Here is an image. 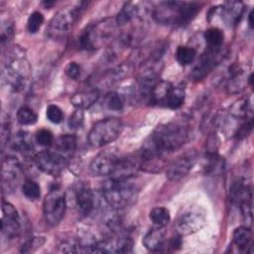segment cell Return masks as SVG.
I'll use <instances>...</instances> for the list:
<instances>
[{"label": "cell", "instance_id": "38", "mask_svg": "<svg viewBox=\"0 0 254 254\" xmlns=\"http://www.w3.org/2000/svg\"><path fill=\"white\" fill-rule=\"evenodd\" d=\"M46 115H47V118L52 123H55V124L61 123L63 121V119H64V112H63V110L58 105H55V104H51V105L48 106Z\"/></svg>", "mask_w": 254, "mask_h": 254}, {"label": "cell", "instance_id": "36", "mask_svg": "<svg viewBox=\"0 0 254 254\" xmlns=\"http://www.w3.org/2000/svg\"><path fill=\"white\" fill-rule=\"evenodd\" d=\"M43 23H44V16H43V14L38 12V11L33 12L29 16L28 22H27V29H28L29 33L36 34L40 30V28L43 25Z\"/></svg>", "mask_w": 254, "mask_h": 254}, {"label": "cell", "instance_id": "19", "mask_svg": "<svg viewBox=\"0 0 254 254\" xmlns=\"http://www.w3.org/2000/svg\"><path fill=\"white\" fill-rule=\"evenodd\" d=\"M140 20H143L141 16V7L135 2L125 3L115 18L118 28H125Z\"/></svg>", "mask_w": 254, "mask_h": 254}, {"label": "cell", "instance_id": "41", "mask_svg": "<svg viewBox=\"0 0 254 254\" xmlns=\"http://www.w3.org/2000/svg\"><path fill=\"white\" fill-rule=\"evenodd\" d=\"M65 74L71 78V79H77L80 75V72H81V68H80V65L75 63V62H70L66 66H65Z\"/></svg>", "mask_w": 254, "mask_h": 254}, {"label": "cell", "instance_id": "20", "mask_svg": "<svg viewBox=\"0 0 254 254\" xmlns=\"http://www.w3.org/2000/svg\"><path fill=\"white\" fill-rule=\"evenodd\" d=\"M173 87L174 85L172 82L159 80L151 90L147 102L152 105L166 106Z\"/></svg>", "mask_w": 254, "mask_h": 254}, {"label": "cell", "instance_id": "39", "mask_svg": "<svg viewBox=\"0 0 254 254\" xmlns=\"http://www.w3.org/2000/svg\"><path fill=\"white\" fill-rule=\"evenodd\" d=\"M84 122V113L82 109L76 108V110L69 116L67 125L70 129H79Z\"/></svg>", "mask_w": 254, "mask_h": 254}, {"label": "cell", "instance_id": "21", "mask_svg": "<svg viewBox=\"0 0 254 254\" xmlns=\"http://www.w3.org/2000/svg\"><path fill=\"white\" fill-rule=\"evenodd\" d=\"M99 95L100 92L97 88L90 87L75 92L71 96L70 102L74 107L83 110L92 106L98 100Z\"/></svg>", "mask_w": 254, "mask_h": 254}, {"label": "cell", "instance_id": "4", "mask_svg": "<svg viewBox=\"0 0 254 254\" xmlns=\"http://www.w3.org/2000/svg\"><path fill=\"white\" fill-rule=\"evenodd\" d=\"M118 26L115 19H104L86 27L78 38V47L86 51H94L106 43L114 36Z\"/></svg>", "mask_w": 254, "mask_h": 254}, {"label": "cell", "instance_id": "42", "mask_svg": "<svg viewBox=\"0 0 254 254\" xmlns=\"http://www.w3.org/2000/svg\"><path fill=\"white\" fill-rule=\"evenodd\" d=\"M10 138V123L9 120L2 121L1 124V143L2 146H4Z\"/></svg>", "mask_w": 254, "mask_h": 254}, {"label": "cell", "instance_id": "26", "mask_svg": "<svg viewBox=\"0 0 254 254\" xmlns=\"http://www.w3.org/2000/svg\"><path fill=\"white\" fill-rule=\"evenodd\" d=\"M129 72L128 64H120L118 66L113 67L112 69L106 71L101 79V83L106 85H112L114 83L119 82L124 78Z\"/></svg>", "mask_w": 254, "mask_h": 254}, {"label": "cell", "instance_id": "15", "mask_svg": "<svg viewBox=\"0 0 254 254\" xmlns=\"http://www.w3.org/2000/svg\"><path fill=\"white\" fill-rule=\"evenodd\" d=\"M21 220L17 209L10 202L3 201L1 217L2 234L8 239H13L19 234Z\"/></svg>", "mask_w": 254, "mask_h": 254}, {"label": "cell", "instance_id": "5", "mask_svg": "<svg viewBox=\"0 0 254 254\" xmlns=\"http://www.w3.org/2000/svg\"><path fill=\"white\" fill-rule=\"evenodd\" d=\"M85 4V2H78L60 10L50 21L47 28V35L54 40L64 38L80 17Z\"/></svg>", "mask_w": 254, "mask_h": 254}, {"label": "cell", "instance_id": "10", "mask_svg": "<svg viewBox=\"0 0 254 254\" xmlns=\"http://www.w3.org/2000/svg\"><path fill=\"white\" fill-rule=\"evenodd\" d=\"M229 199L240 207L246 222L252 218V190L244 179L235 180L229 189Z\"/></svg>", "mask_w": 254, "mask_h": 254}, {"label": "cell", "instance_id": "34", "mask_svg": "<svg viewBox=\"0 0 254 254\" xmlns=\"http://www.w3.org/2000/svg\"><path fill=\"white\" fill-rule=\"evenodd\" d=\"M22 192L27 198L36 200L41 196V187L35 181L26 180L22 186Z\"/></svg>", "mask_w": 254, "mask_h": 254}, {"label": "cell", "instance_id": "8", "mask_svg": "<svg viewBox=\"0 0 254 254\" xmlns=\"http://www.w3.org/2000/svg\"><path fill=\"white\" fill-rule=\"evenodd\" d=\"M66 208V200L64 192L59 188L52 189L46 194L43 201V213L46 222L55 226L61 222L64 216Z\"/></svg>", "mask_w": 254, "mask_h": 254}, {"label": "cell", "instance_id": "9", "mask_svg": "<svg viewBox=\"0 0 254 254\" xmlns=\"http://www.w3.org/2000/svg\"><path fill=\"white\" fill-rule=\"evenodd\" d=\"M206 222V212L199 205L187 208L178 218L177 232L181 236H187L199 231Z\"/></svg>", "mask_w": 254, "mask_h": 254}, {"label": "cell", "instance_id": "6", "mask_svg": "<svg viewBox=\"0 0 254 254\" xmlns=\"http://www.w3.org/2000/svg\"><path fill=\"white\" fill-rule=\"evenodd\" d=\"M29 74L30 67L28 62L22 54L16 53L9 58V62L4 66L2 70V80L10 90L19 92L25 88Z\"/></svg>", "mask_w": 254, "mask_h": 254}, {"label": "cell", "instance_id": "30", "mask_svg": "<svg viewBox=\"0 0 254 254\" xmlns=\"http://www.w3.org/2000/svg\"><path fill=\"white\" fill-rule=\"evenodd\" d=\"M185 96H186V91L185 87L182 85H174L170 96L167 101L166 107H169L171 109H178L180 108L184 101H185Z\"/></svg>", "mask_w": 254, "mask_h": 254}, {"label": "cell", "instance_id": "35", "mask_svg": "<svg viewBox=\"0 0 254 254\" xmlns=\"http://www.w3.org/2000/svg\"><path fill=\"white\" fill-rule=\"evenodd\" d=\"M14 35V25L12 21H10L8 18H2L1 20V28H0V39H1V45L4 46L6 43H8Z\"/></svg>", "mask_w": 254, "mask_h": 254}, {"label": "cell", "instance_id": "14", "mask_svg": "<svg viewBox=\"0 0 254 254\" xmlns=\"http://www.w3.org/2000/svg\"><path fill=\"white\" fill-rule=\"evenodd\" d=\"M197 159V153L190 150L174 160L167 170V178L170 181H180L185 178L192 169Z\"/></svg>", "mask_w": 254, "mask_h": 254}, {"label": "cell", "instance_id": "33", "mask_svg": "<svg viewBox=\"0 0 254 254\" xmlns=\"http://www.w3.org/2000/svg\"><path fill=\"white\" fill-rule=\"evenodd\" d=\"M17 120L22 125H32L37 122L38 115L32 108L22 106L17 111Z\"/></svg>", "mask_w": 254, "mask_h": 254}, {"label": "cell", "instance_id": "28", "mask_svg": "<svg viewBox=\"0 0 254 254\" xmlns=\"http://www.w3.org/2000/svg\"><path fill=\"white\" fill-rule=\"evenodd\" d=\"M13 148L25 155L33 151V143L27 132H19L13 140Z\"/></svg>", "mask_w": 254, "mask_h": 254}, {"label": "cell", "instance_id": "13", "mask_svg": "<svg viewBox=\"0 0 254 254\" xmlns=\"http://www.w3.org/2000/svg\"><path fill=\"white\" fill-rule=\"evenodd\" d=\"M73 197L77 211L83 217L91 215L98 206L94 192L90 187L84 183H78L74 187Z\"/></svg>", "mask_w": 254, "mask_h": 254}, {"label": "cell", "instance_id": "31", "mask_svg": "<svg viewBox=\"0 0 254 254\" xmlns=\"http://www.w3.org/2000/svg\"><path fill=\"white\" fill-rule=\"evenodd\" d=\"M196 58V51L188 46H180L176 52V59L181 65H189Z\"/></svg>", "mask_w": 254, "mask_h": 254}, {"label": "cell", "instance_id": "17", "mask_svg": "<svg viewBox=\"0 0 254 254\" xmlns=\"http://www.w3.org/2000/svg\"><path fill=\"white\" fill-rule=\"evenodd\" d=\"M22 174V167L17 158L8 156L2 162V183L3 187L12 189L17 185Z\"/></svg>", "mask_w": 254, "mask_h": 254}, {"label": "cell", "instance_id": "37", "mask_svg": "<svg viewBox=\"0 0 254 254\" xmlns=\"http://www.w3.org/2000/svg\"><path fill=\"white\" fill-rule=\"evenodd\" d=\"M36 142L44 147H50L54 143V135L48 129H40L35 134Z\"/></svg>", "mask_w": 254, "mask_h": 254}, {"label": "cell", "instance_id": "3", "mask_svg": "<svg viewBox=\"0 0 254 254\" xmlns=\"http://www.w3.org/2000/svg\"><path fill=\"white\" fill-rule=\"evenodd\" d=\"M131 179L116 180L109 178L103 183L102 196L112 209H123L135 201L138 188Z\"/></svg>", "mask_w": 254, "mask_h": 254}, {"label": "cell", "instance_id": "12", "mask_svg": "<svg viewBox=\"0 0 254 254\" xmlns=\"http://www.w3.org/2000/svg\"><path fill=\"white\" fill-rule=\"evenodd\" d=\"M120 159L121 155L114 150L102 151L92 159L89 165L90 172L94 176L110 177L115 172Z\"/></svg>", "mask_w": 254, "mask_h": 254}, {"label": "cell", "instance_id": "16", "mask_svg": "<svg viewBox=\"0 0 254 254\" xmlns=\"http://www.w3.org/2000/svg\"><path fill=\"white\" fill-rule=\"evenodd\" d=\"M222 58V49L214 50L207 48L200 56L198 62L191 71V77L194 80H200L210 72Z\"/></svg>", "mask_w": 254, "mask_h": 254}, {"label": "cell", "instance_id": "2", "mask_svg": "<svg viewBox=\"0 0 254 254\" xmlns=\"http://www.w3.org/2000/svg\"><path fill=\"white\" fill-rule=\"evenodd\" d=\"M196 2L164 1L153 9V18L162 25L183 26L189 24L199 12Z\"/></svg>", "mask_w": 254, "mask_h": 254}, {"label": "cell", "instance_id": "23", "mask_svg": "<svg viewBox=\"0 0 254 254\" xmlns=\"http://www.w3.org/2000/svg\"><path fill=\"white\" fill-rule=\"evenodd\" d=\"M233 244L241 252L252 251V232L248 226H239L233 231Z\"/></svg>", "mask_w": 254, "mask_h": 254}, {"label": "cell", "instance_id": "43", "mask_svg": "<svg viewBox=\"0 0 254 254\" xmlns=\"http://www.w3.org/2000/svg\"><path fill=\"white\" fill-rule=\"evenodd\" d=\"M248 24H249V27L252 29L253 28V10H251V12L248 15Z\"/></svg>", "mask_w": 254, "mask_h": 254}, {"label": "cell", "instance_id": "24", "mask_svg": "<svg viewBox=\"0 0 254 254\" xmlns=\"http://www.w3.org/2000/svg\"><path fill=\"white\" fill-rule=\"evenodd\" d=\"M53 149L66 158H70L76 149V138L71 134L61 135L56 141L53 143Z\"/></svg>", "mask_w": 254, "mask_h": 254}, {"label": "cell", "instance_id": "7", "mask_svg": "<svg viewBox=\"0 0 254 254\" xmlns=\"http://www.w3.org/2000/svg\"><path fill=\"white\" fill-rule=\"evenodd\" d=\"M123 129V124L119 118L108 117L97 121L90 129L87 140L89 145L95 148L103 147L116 140Z\"/></svg>", "mask_w": 254, "mask_h": 254}, {"label": "cell", "instance_id": "32", "mask_svg": "<svg viewBox=\"0 0 254 254\" xmlns=\"http://www.w3.org/2000/svg\"><path fill=\"white\" fill-rule=\"evenodd\" d=\"M124 103L125 100L123 95L116 91L108 92L104 98V104L110 110L119 111L124 107Z\"/></svg>", "mask_w": 254, "mask_h": 254}, {"label": "cell", "instance_id": "44", "mask_svg": "<svg viewBox=\"0 0 254 254\" xmlns=\"http://www.w3.org/2000/svg\"><path fill=\"white\" fill-rule=\"evenodd\" d=\"M55 4L54 1H44L43 2V5L46 7V8H50L51 6H53Z\"/></svg>", "mask_w": 254, "mask_h": 254}, {"label": "cell", "instance_id": "11", "mask_svg": "<svg viewBox=\"0 0 254 254\" xmlns=\"http://www.w3.org/2000/svg\"><path fill=\"white\" fill-rule=\"evenodd\" d=\"M68 160V158L57 152L53 148L39 152L34 157V161L38 169L51 176L61 174L67 166Z\"/></svg>", "mask_w": 254, "mask_h": 254}, {"label": "cell", "instance_id": "1", "mask_svg": "<svg viewBox=\"0 0 254 254\" xmlns=\"http://www.w3.org/2000/svg\"><path fill=\"white\" fill-rule=\"evenodd\" d=\"M189 127L183 121L158 126L145 140L138 153L140 168L151 172L166 156L181 149L189 139Z\"/></svg>", "mask_w": 254, "mask_h": 254}, {"label": "cell", "instance_id": "29", "mask_svg": "<svg viewBox=\"0 0 254 254\" xmlns=\"http://www.w3.org/2000/svg\"><path fill=\"white\" fill-rule=\"evenodd\" d=\"M149 217L151 219V221L156 225V226H166L171 219V215H170V211L163 206H156L154 207L150 213H149Z\"/></svg>", "mask_w": 254, "mask_h": 254}, {"label": "cell", "instance_id": "40", "mask_svg": "<svg viewBox=\"0 0 254 254\" xmlns=\"http://www.w3.org/2000/svg\"><path fill=\"white\" fill-rule=\"evenodd\" d=\"M45 243L44 237H33L30 240L26 241L21 249V252H31L34 251L36 248L41 247Z\"/></svg>", "mask_w": 254, "mask_h": 254}, {"label": "cell", "instance_id": "27", "mask_svg": "<svg viewBox=\"0 0 254 254\" xmlns=\"http://www.w3.org/2000/svg\"><path fill=\"white\" fill-rule=\"evenodd\" d=\"M203 38L205 40L207 48L214 50L222 49L224 34L220 29L214 27L207 29L203 34Z\"/></svg>", "mask_w": 254, "mask_h": 254}, {"label": "cell", "instance_id": "22", "mask_svg": "<svg viewBox=\"0 0 254 254\" xmlns=\"http://www.w3.org/2000/svg\"><path fill=\"white\" fill-rule=\"evenodd\" d=\"M165 236L166 232L164 227L155 226L146 233L143 238V244L150 251H160L164 247Z\"/></svg>", "mask_w": 254, "mask_h": 254}, {"label": "cell", "instance_id": "18", "mask_svg": "<svg viewBox=\"0 0 254 254\" xmlns=\"http://www.w3.org/2000/svg\"><path fill=\"white\" fill-rule=\"evenodd\" d=\"M245 6L241 1H228L225 2L220 9V15L223 22L229 26H236L244 13Z\"/></svg>", "mask_w": 254, "mask_h": 254}, {"label": "cell", "instance_id": "25", "mask_svg": "<svg viewBox=\"0 0 254 254\" xmlns=\"http://www.w3.org/2000/svg\"><path fill=\"white\" fill-rule=\"evenodd\" d=\"M225 163L216 152H208L206 154V164L204 165L205 175H219L223 172Z\"/></svg>", "mask_w": 254, "mask_h": 254}]
</instances>
